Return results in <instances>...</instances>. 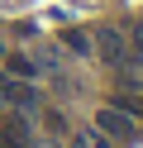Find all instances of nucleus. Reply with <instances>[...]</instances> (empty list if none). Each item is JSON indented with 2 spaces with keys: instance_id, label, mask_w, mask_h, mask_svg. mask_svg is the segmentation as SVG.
I'll return each mask as SVG.
<instances>
[{
  "instance_id": "obj_1",
  "label": "nucleus",
  "mask_w": 143,
  "mask_h": 148,
  "mask_svg": "<svg viewBox=\"0 0 143 148\" xmlns=\"http://www.w3.org/2000/svg\"><path fill=\"white\" fill-rule=\"evenodd\" d=\"M95 124H100V134H114V138H129V134H133L129 115H119V110H100V115H95Z\"/></svg>"
},
{
  "instance_id": "obj_2",
  "label": "nucleus",
  "mask_w": 143,
  "mask_h": 148,
  "mask_svg": "<svg viewBox=\"0 0 143 148\" xmlns=\"http://www.w3.org/2000/svg\"><path fill=\"white\" fill-rule=\"evenodd\" d=\"M0 148H29L24 119H5V124H0Z\"/></svg>"
},
{
  "instance_id": "obj_3",
  "label": "nucleus",
  "mask_w": 143,
  "mask_h": 148,
  "mask_svg": "<svg viewBox=\"0 0 143 148\" xmlns=\"http://www.w3.org/2000/svg\"><path fill=\"white\" fill-rule=\"evenodd\" d=\"M95 43H100V58H110V62H124V58H129V48H124V38H119L114 29H100Z\"/></svg>"
},
{
  "instance_id": "obj_4",
  "label": "nucleus",
  "mask_w": 143,
  "mask_h": 148,
  "mask_svg": "<svg viewBox=\"0 0 143 148\" xmlns=\"http://www.w3.org/2000/svg\"><path fill=\"white\" fill-rule=\"evenodd\" d=\"M0 96H5L10 105H29V100H34V91H29V86H14V81H0Z\"/></svg>"
},
{
  "instance_id": "obj_5",
  "label": "nucleus",
  "mask_w": 143,
  "mask_h": 148,
  "mask_svg": "<svg viewBox=\"0 0 143 148\" xmlns=\"http://www.w3.org/2000/svg\"><path fill=\"white\" fill-rule=\"evenodd\" d=\"M10 72H14V77H34V62L29 58H10Z\"/></svg>"
},
{
  "instance_id": "obj_6",
  "label": "nucleus",
  "mask_w": 143,
  "mask_h": 148,
  "mask_svg": "<svg viewBox=\"0 0 143 148\" xmlns=\"http://www.w3.org/2000/svg\"><path fill=\"white\" fill-rule=\"evenodd\" d=\"M67 48H76V53H86V48H91V43H86V34H76V29H72V34H67Z\"/></svg>"
},
{
  "instance_id": "obj_7",
  "label": "nucleus",
  "mask_w": 143,
  "mask_h": 148,
  "mask_svg": "<svg viewBox=\"0 0 143 148\" xmlns=\"http://www.w3.org/2000/svg\"><path fill=\"white\" fill-rule=\"evenodd\" d=\"M72 148H100V138H95V134H81V138H76Z\"/></svg>"
},
{
  "instance_id": "obj_8",
  "label": "nucleus",
  "mask_w": 143,
  "mask_h": 148,
  "mask_svg": "<svg viewBox=\"0 0 143 148\" xmlns=\"http://www.w3.org/2000/svg\"><path fill=\"white\" fill-rule=\"evenodd\" d=\"M133 43H138V53H143V24H138V29H133Z\"/></svg>"
}]
</instances>
